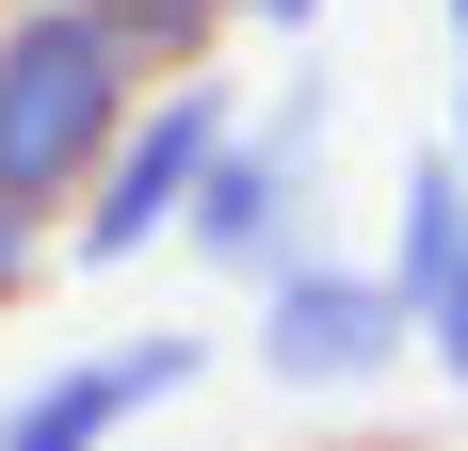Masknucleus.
<instances>
[{"label":"nucleus","mask_w":468,"mask_h":451,"mask_svg":"<svg viewBox=\"0 0 468 451\" xmlns=\"http://www.w3.org/2000/svg\"><path fill=\"white\" fill-rule=\"evenodd\" d=\"M130 97H145V65L81 0H0V210L65 226V194L97 178V145H113Z\"/></svg>","instance_id":"1"},{"label":"nucleus","mask_w":468,"mask_h":451,"mask_svg":"<svg viewBox=\"0 0 468 451\" xmlns=\"http://www.w3.org/2000/svg\"><path fill=\"white\" fill-rule=\"evenodd\" d=\"M227 130H242L227 65H178V81H145L130 113H113V145H97V178L65 194V226H48V258H65V274H130V258H162Z\"/></svg>","instance_id":"2"},{"label":"nucleus","mask_w":468,"mask_h":451,"mask_svg":"<svg viewBox=\"0 0 468 451\" xmlns=\"http://www.w3.org/2000/svg\"><path fill=\"white\" fill-rule=\"evenodd\" d=\"M324 130H339V97L324 81H291L275 113H242L227 145H210V178H194V210H178V258L194 274H275L291 242H307V210H324Z\"/></svg>","instance_id":"3"},{"label":"nucleus","mask_w":468,"mask_h":451,"mask_svg":"<svg viewBox=\"0 0 468 451\" xmlns=\"http://www.w3.org/2000/svg\"><path fill=\"white\" fill-rule=\"evenodd\" d=\"M242 355L275 371L291 404H356L404 371V307H388L372 258H324V242H291L275 274H242Z\"/></svg>","instance_id":"4"},{"label":"nucleus","mask_w":468,"mask_h":451,"mask_svg":"<svg viewBox=\"0 0 468 451\" xmlns=\"http://www.w3.org/2000/svg\"><path fill=\"white\" fill-rule=\"evenodd\" d=\"M210 371V339L194 322H145V339H97V355H48L16 404H0V451H113L130 419H162Z\"/></svg>","instance_id":"5"},{"label":"nucleus","mask_w":468,"mask_h":451,"mask_svg":"<svg viewBox=\"0 0 468 451\" xmlns=\"http://www.w3.org/2000/svg\"><path fill=\"white\" fill-rule=\"evenodd\" d=\"M81 16H97L113 48H130L145 81H178V65H227V33H242L227 0H81Z\"/></svg>","instance_id":"6"},{"label":"nucleus","mask_w":468,"mask_h":451,"mask_svg":"<svg viewBox=\"0 0 468 451\" xmlns=\"http://www.w3.org/2000/svg\"><path fill=\"white\" fill-rule=\"evenodd\" d=\"M404 355H436V371L468 387V242L436 258V290H420V307H404Z\"/></svg>","instance_id":"7"},{"label":"nucleus","mask_w":468,"mask_h":451,"mask_svg":"<svg viewBox=\"0 0 468 451\" xmlns=\"http://www.w3.org/2000/svg\"><path fill=\"white\" fill-rule=\"evenodd\" d=\"M242 33H324V0H227Z\"/></svg>","instance_id":"8"},{"label":"nucleus","mask_w":468,"mask_h":451,"mask_svg":"<svg viewBox=\"0 0 468 451\" xmlns=\"http://www.w3.org/2000/svg\"><path fill=\"white\" fill-rule=\"evenodd\" d=\"M436 33H452V81H468V0H436Z\"/></svg>","instance_id":"9"}]
</instances>
